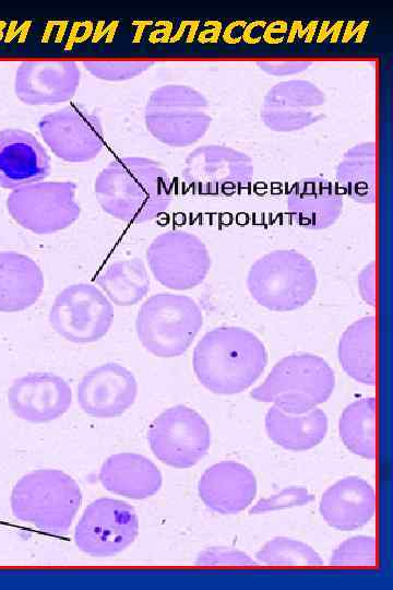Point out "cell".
<instances>
[{"label":"cell","mask_w":393,"mask_h":590,"mask_svg":"<svg viewBox=\"0 0 393 590\" xmlns=\"http://www.w3.org/2000/svg\"><path fill=\"white\" fill-rule=\"evenodd\" d=\"M94 191L104 212L133 224L158 217L172 199L166 169L143 156H124L109 162L97 175Z\"/></svg>","instance_id":"1"},{"label":"cell","mask_w":393,"mask_h":590,"mask_svg":"<svg viewBox=\"0 0 393 590\" xmlns=\"http://www.w3.org/2000/svg\"><path fill=\"white\" fill-rule=\"evenodd\" d=\"M267 364L262 341L240 327L206 332L193 350L192 366L200 384L216 394H236L258 380Z\"/></svg>","instance_id":"2"},{"label":"cell","mask_w":393,"mask_h":590,"mask_svg":"<svg viewBox=\"0 0 393 590\" xmlns=\"http://www.w3.org/2000/svg\"><path fill=\"white\" fill-rule=\"evenodd\" d=\"M13 516L37 529L63 535L82 503L79 484L56 469H39L23 475L11 493Z\"/></svg>","instance_id":"3"},{"label":"cell","mask_w":393,"mask_h":590,"mask_svg":"<svg viewBox=\"0 0 393 590\" xmlns=\"http://www.w3.org/2000/svg\"><path fill=\"white\" fill-rule=\"evenodd\" d=\"M335 387V375L322 357L310 353L279 359L250 396L281 410L301 414L326 402Z\"/></svg>","instance_id":"4"},{"label":"cell","mask_w":393,"mask_h":590,"mask_svg":"<svg viewBox=\"0 0 393 590\" xmlns=\"http://www.w3.org/2000/svg\"><path fill=\"white\" fill-rule=\"evenodd\" d=\"M318 284L313 263L302 253L279 249L265 253L249 269L247 287L262 307L277 312L305 306Z\"/></svg>","instance_id":"5"},{"label":"cell","mask_w":393,"mask_h":590,"mask_svg":"<svg viewBox=\"0 0 393 590\" xmlns=\"http://www.w3.org/2000/svg\"><path fill=\"white\" fill-rule=\"evenodd\" d=\"M202 326L203 314L196 302L172 293L148 297L135 318V331L143 347L165 358L187 352Z\"/></svg>","instance_id":"6"},{"label":"cell","mask_w":393,"mask_h":590,"mask_svg":"<svg viewBox=\"0 0 393 590\" xmlns=\"http://www.w3.org/2000/svg\"><path fill=\"white\" fill-rule=\"evenodd\" d=\"M209 102L198 90L183 84H167L155 88L145 105L147 131L163 144L189 146L200 141L209 130L212 117Z\"/></svg>","instance_id":"7"},{"label":"cell","mask_w":393,"mask_h":590,"mask_svg":"<svg viewBox=\"0 0 393 590\" xmlns=\"http://www.w3.org/2000/svg\"><path fill=\"white\" fill-rule=\"evenodd\" d=\"M72 181H37L13 189L7 199L11 217L23 228L48 235L78 221L81 206Z\"/></svg>","instance_id":"8"},{"label":"cell","mask_w":393,"mask_h":590,"mask_svg":"<svg viewBox=\"0 0 393 590\" xmlns=\"http://www.w3.org/2000/svg\"><path fill=\"white\" fill-rule=\"evenodd\" d=\"M146 261L155 280L175 291L200 285L212 264L201 238L183 229H170L156 236L146 250Z\"/></svg>","instance_id":"9"},{"label":"cell","mask_w":393,"mask_h":590,"mask_svg":"<svg viewBox=\"0 0 393 590\" xmlns=\"http://www.w3.org/2000/svg\"><path fill=\"white\" fill-rule=\"evenodd\" d=\"M147 440L163 463L184 469L196 464L211 446L206 421L193 409L178 404L162 412L150 425Z\"/></svg>","instance_id":"10"},{"label":"cell","mask_w":393,"mask_h":590,"mask_svg":"<svg viewBox=\"0 0 393 590\" xmlns=\"http://www.w3.org/2000/svg\"><path fill=\"white\" fill-rule=\"evenodd\" d=\"M114 316V306L103 291L76 283L58 293L50 307L49 323L67 341L84 344L104 338Z\"/></svg>","instance_id":"11"},{"label":"cell","mask_w":393,"mask_h":590,"mask_svg":"<svg viewBox=\"0 0 393 590\" xmlns=\"http://www.w3.org/2000/svg\"><path fill=\"white\" fill-rule=\"evenodd\" d=\"M138 533L139 518L131 505L98 498L85 508L74 530V542L91 556L108 557L130 546Z\"/></svg>","instance_id":"12"},{"label":"cell","mask_w":393,"mask_h":590,"mask_svg":"<svg viewBox=\"0 0 393 590\" xmlns=\"http://www.w3.org/2000/svg\"><path fill=\"white\" fill-rule=\"evenodd\" d=\"M38 131L50 151L68 163L96 158L104 148V131L97 115L72 104L44 115Z\"/></svg>","instance_id":"13"},{"label":"cell","mask_w":393,"mask_h":590,"mask_svg":"<svg viewBox=\"0 0 393 590\" xmlns=\"http://www.w3.org/2000/svg\"><path fill=\"white\" fill-rule=\"evenodd\" d=\"M253 173L248 154L230 146L211 144L188 154L182 178L200 193L233 194L249 187Z\"/></svg>","instance_id":"14"},{"label":"cell","mask_w":393,"mask_h":590,"mask_svg":"<svg viewBox=\"0 0 393 590\" xmlns=\"http://www.w3.org/2000/svg\"><path fill=\"white\" fill-rule=\"evenodd\" d=\"M325 95L307 80H286L272 86L263 97L260 117L265 127L293 132L309 127L322 117Z\"/></svg>","instance_id":"15"},{"label":"cell","mask_w":393,"mask_h":590,"mask_svg":"<svg viewBox=\"0 0 393 590\" xmlns=\"http://www.w3.org/2000/svg\"><path fill=\"white\" fill-rule=\"evenodd\" d=\"M134 375L117 363H106L87 371L76 388L80 408L88 415L110 418L130 409L138 396Z\"/></svg>","instance_id":"16"},{"label":"cell","mask_w":393,"mask_h":590,"mask_svg":"<svg viewBox=\"0 0 393 590\" xmlns=\"http://www.w3.org/2000/svg\"><path fill=\"white\" fill-rule=\"evenodd\" d=\"M13 414L31 423L61 417L72 403L68 382L51 373H29L15 379L7 393Z\"/></svg>","instance_id":"17"},{"label":"cell","mask_w":393,"mask_h":590,"mask_svg":"<svg viewBox=\"0 0 393 590\" xmlns=\"http://www.w3.org/2000/svg\"><path fill=\"white\" fill-rule=\"evenodd\" d=\"M81 81L75 61H23L14 78V93L31 106L55 105L70 101Z\"/></svg>","instance_id":"18"},{"label":"cell","mask_w":393,"mask_h":590,"mask_svg":"<svg viewBox=\"0 0 393 590\" xmlns=\"http://www.w3.org/2000/svg\"><path fill=\"white\" fill-rule=\"evenodd\" d=\"M51 169L43 144L21 129L0 130V187L15 189L44 180Z\"/></svg>","instance_id":"19"},{"label":"cell","mask_w":393,"mask_h":590,"mask_svg":"<svg viewBox=\"0 0 393 590\" xmlns=\"http://www.w3.org/2000/svg\"><path fill=\"white\" fill-rule=\"evenodd\" d=\"M198 493L206 507L222 515H233L251 505L257 494L252 471L235 461H221L202 474Z\"/></svg>","instance_id":"20"},{"label":"cell","mask_w":393,"mask_h":590,"mask_svg":"<svg viewBox=\"0 0 393 590\" xmlns=\"http://www.w3.org/2000/svg\"><path fill=\"white\" fill-rule=\"evenodd\" d=\"M376 492L359 476L344 477L330 486L320 500V514L334 529L349 531L365 526L376 512Z\"/></svg>","instance_id":"21"},{"label":"cell","mask_w":393,"mask_h":590,"mask_svg":"<svg viewBox=\"0 0 393 590\" xmlns=\"http://www.w3.org/2000/svg\"><path fill=\"white\" fill-rule=\"evenodd\" d=\"M343 196L340 189L322 177L302 178L290 188L286 205L290 216L301 227L324 229L341 216Z\"/></svg>","instance_id":"22"},{"label":"cell","mask_w":393,"mask_h":590,"mask_svg":"<svg viewBox=\"0 0 393 590\" xmlns=\"http://www.w3.org/2000/svg\"><path fill=\"white\" fill-rule=\"evenodd\" d=\"M98 479L108 492L131 499L148 498L163 484L158 468L146 457L133 452L108 457L102 464Z\"/></svg>","instance_id":"23"},{"label":"cell","mask_w":393,"mask_h":590,"mask_svg":"<svg viewBox=\"0 0 393 590\" xmlns=\"http://www.w3.org/2000/svg\"><path fill=\"white\" fill-rule=\"evenodd\" d=\"M45 286L39 266L26 255L0 252V311L16 312L33 306Z\"/></svg>","instance_id":"24"},{"label":"cell","mask_w":393,"mask_h":590,"mask_svg":"<svg viewBox=\"0 0 393 590\" xmlns=\"http://www.w3.org/2000/svg\"><path fill=\"white\" fill-rule=\"evenodd\" d=\"M269 438L287 450L303 451L319 445L327 432L326 414L315 408L301 414L272 405L265 415Z\"/></svg>","instance_id":"25"},{"label":"cell","mask_w":393,"mask_h":590,"mask_svg":"<svg viewBox=\"0 0 393 590\" xmlns=\"http://www.w3.org/2000/svg\"><path fill=\"white\" fill-rule=\"evenodd\" d=\"M376 317L366 316L354 321L340 338L338 362L354 380L374 386L377 382Z\"/></svg>","instance_id":"26"},{"label":"cell","mask_w":393,"mask_h":590,"mask_svg":"<svg viewBox=\"0 0 393 590\" xmlns=\"http://www.w3.org/2000/svg\"><path fill=\"white\" fill-rule=\"evenodd\" d=\"M376 143H358L348 149L336 166V187L362 204L376 202Z\"/></svg>","instance_id":"27"},{"label":"cell","mask_w":393,"mask_h":590,"mask_svg":"<svg viewBox=\"0 0 393 590\" xmlns=\"http://www.w3.org/2000/svg\"><path fill=\"white\" fill-rule=\"evenodd\" d=\"M95 282L110 303L122 307L138 304L150 291L148 273L139 258L110 263Z\"/></svg>","instance_id":"28"},{"label":"cell","mask_w":393,"mask_h":590,"mask_svg":"<svg viewBox=\"0 0 393 590\" xmlns=\"http://www.w3.org/2000/svg\"><path fill=\"white\" fill-rule=\"evenodd\" d=\"M340 437L353 453L365 458L377 457V402L373 397L349 403L338 421Z\"/></svg>","instance_id":"29"},{"label":"cell","mask_w":393,"mask_h":590,"mask_svg":"<svg viewBox=\"0 0 393 590\" xmlns=\"http://www.w3.org/2000/svg\"><path fill=\"white\" fill-rule=\"evenodd\" d=\"M257 560L271 566H321L320 555L308 544L284 536L266 542L257 553Z\"/></svg>","instance_id":"30"},{"label":"cell","mask_w":393,"mask_h":590,"mask_svg":"<svg viewBox=\"0 0 393 590\" xmlns=\"http://www.w3.org/2000/svg\"><path fill=\"white\" fill-rule=\"evenodd\" d=\"M330 565L374 567L377 565L376 539L369 535H356L345 540L333 551Z\"/></svg>","instance_id":"31"},{"label":"cell","mask_w":393,"mask_h":590,"mask_svg":"<svg viewBox=\"0 0 393 590\" xmlns=\"http://www.w3.org/2000/svg\"><path fill=\"white\" fill-rule=\"evenodd\" d=\"M84 69L94 78L120 82L134 79L147 71L153 61H83Z\"/></svg>","instance_id":"32"},{"label":"cell","mask_w":393,"mask_h":590,"mask_svg":"<svg viewBox=\"0 0 393 590\" xmlns=\"http://www.w3.org/2000/svg\"><path fill=\"white\" fill-rule=\"evenodd\" d=\"M313 499V496L303 487H286L279 493L267 498L260 499L251 509L250 514H262L272 510L302 506Z\"/></svg>","instance_id":"33"},{"label":"cell","mask_w":393,"mask_h":590,"mask_svg":"<svg viewBox=\"0 0 393 590\" xmlns=\"http://www.w3.org/2000/svg\"><path fill=\"white\" fill-rule=\"evenodd\" d=\"M202 566H251L257 562L242 551L230 547H211L201 552L196 559Z\"/></svg>","instance_id":"34"},{"label":"cell","mask_w":393,"mask_h":590,"mask_svg":"<svg viewBox=\"0 0 393 590\" xmlns=\"http://www.w3.org/2000/svg\"><path fill=\"white\" fill-rule=\"evenodd\" d=\"M358 291L362 300L374 307L377 303L376 292V264L374 261L368 263L358 274Z\"/></svg>","instance_id":"35"},{"label":"cell","mask_w":393,"mask_h":590,"mask_svg":"<svg viewBox=\"0 0 393 590\" xmlns=\"http://www.w3.org/2000/svg\"><path fill=\"white\" fill-rule=\"evenodd\" d=\"M258 67L271 75H291L309 68L310 61H259Z\"/></svg>","instance_id":"36"}]
</instances>
